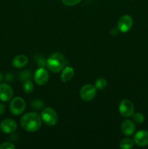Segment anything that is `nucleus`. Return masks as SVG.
<instances>
[{"mask_svg":"<svg viewBox=\"0 0 148 149\" xmlns=\"http://www.w3.org/2000/svg\"><path fill=\"white\" fill-rule=\"evenodd\" d=\"M20 125L28 132H36L41 126V117L37 113L29 112L22 116Z\"/></svg>","mask_w":148,"mask_h":149,"instance_id":"1","label":"nucleus"},{"mask_svg":"<svg viewBox=\"0 0 148 149\" xmlns=\"http://www.w3.org/2000/svg\"><path fill=\"white\" fill-rule=\"evenodd\" d=\"M65 63L64 55L59 52H55L52 54L46 60V66L52 72L58 73L63 69Z\"/></svg>","mask_w":148,"mask_h":149,"instance_id":"2","label":"nucleus"},{"mask_svg":"<svg viewBox=\"0 0 148 149\" xmlns=\"http://www.w3.org/2000/svg\"><path fill=\"white\" fill-rule=\"evenodd\" d=\"M41 119L48 126H54L57 122V114L52 108H46L44 109L41 114Z\"/></svg>","mask_w":148,"mask_h":149,"instance_id":"3","label":"nucleus"},{"mask_svg":"<svg viewBox=\"0 0 148 149\" xmlns=\"http://www.w3.org/2000/svg\"><path fill=\"white\" fill-rule=\"evenodd\" d=\"M25 109H26V102L22 97H15L10 103V110L13 115L18 116L24 111Z\"/></svg>","mask_w":148,"mask_h":149,"instance_id":"4","label":"nucleus"},{"mask_svg":"<svg viewBox=\"0 0 148 149\" xmlns=\"http://www.w3.org/2000/svg\"><path fill=\"white\" fill-rule=\"evenodd\" d=\"M97 88L92 84H86L80 90V97L85 101H90L95 97Z\"/></svg>","mask_w":148,"mask_h":149,"instance_id":"5","label":"nucleus"},{"mask_svg":"<svg viewBox=\"0 0 148 149\" xmlns=\"http://www.w3.org/2000/svg\"><path fill=\"white\" fill-rule=\"evenodd\" d=\"M119 112L123 117H129L134 112V106L129 100H123L119 104Z\"/></svg>","mask_w":148,"mask_h":149,"instance_id":"6","label":"nucleus"},{"mask_svg":"<svg viewBox=\"0 0 148 149\" xmlns=\"http://www.w3.org/2000/svg\"><path fill=\"white\" fill-rule=\"evenodd\" d=\"M133 26V19L128 15H123L118 20V29L123 33H126L131 29Z\"/></svg>","mask_w":148,"mask_h":149,"instance_id":"7","label":"nucleus"},{"mask_svg":"<svg viewBox=\"0 0 148 149\" xmlns=\"http://www.w3.org/2000/svg\"><path fill=\"white\" fill-rule=\"evenodd\" d=\"M48 79H49V73L44 68H39L35 72V82L39 85H44L48 81Z\"/></svg>","mask_w":148,"mask_h":149,"instance_id":"8","label":"nucleus"},{"mask_svg":"<svg viewBox=\"0 0 148 149\" xmlns=\"http://www.w3.org/2000/svg\"><path fill=\"white\" fill-rule=\"evenodd\" d=\"M13 97V90L7 84H0V100L9 101Z\"/></svg>","mask_w":148,"mask_h":149,"instance_id":"9","label":"nucleus"},{"mask_svg":"<svg viewBox=\"0 0 148 149\" xmlns=\"http://www.w3.org/2000/svg\"><path fill=\"white\" fill-rule=\"evenodd\" d=\"M0 128L4 133H12L17 129V123L15 121L11 119H7L3 120L0 124Z\"/></svg>","mask_w":148,"mask_h":149,"instance_id":"10","label":"nucleus"},{"mask_svg":"<svg viewBox=\"0 0 148 149\" xmlns=\"http://www.w3.org/2000/svg\"><path fill=\"white\" fill-rule=\"evenodd\" d=\"M133 141L139 146H146L148 145V132L147 130H139L133 136Z\"/></svg>","mask_w":148,"mask_h":149,"instance_id":"11","label":"nucleus"},{"mask_svg":"<svg viewBox=\"0 0 148 149\" xmlns=\"http://www.w3.org/2000/svg\"><path fill=\"white\" fill-rule=\"evenodd\" d=\"M120 128H121L122 132L125 135L130 136V135L133 134L135 129H136V127H135L134 123L131 120H125L121 124Z\"/></svg>","mask_w":148,"mask_h":149,"instance_id":"12","label":"nucleus"},{"mask_svg":"<svg viewBox=\"0 0 148 149\" xmlns=\"http://www.w3.org/2000/svg\"><path fill=\"white\" fill-rule=\"evenodd\" d=\"M28 62V59L27 57L24 55H19L15 57L12 60V65L15 68H20L26 65V64Z\"/></svg>","mask_w":148,"mask_h":149,"instance_id":"13","label":"nucleus"},{"mask_svg":"<svg viewBox=\"0 0 148 149\" xmlns=\"http://www.w3.org/2000/svg\"><path fill=\"white\" fill-rule=\"evenodd\" d=\"M73 68L71 66H66L62 70V73L61 74V79L64 82H67V81H69L73 78Z\"/></svg>","mask_w":148,"mask_h":149,"instance_id":"14","label":"nucleus"},{"mask_svg":"<svg viewBox=\"0 0 148 149\" xmlns=\"http://www.w3.org/2000/svg\"><path fill=\"white\" fill-rule=\"evenodd\" d=\"M133 146V142L130 138H124L120 143V147L123 149L131 148Z\"/></svg>","mask_w":148,"mask_h":149,"instance_id":"15","label":"nucleus"},{"mask_svg":"<svg viewBox=\"0 0 148 149\" xmlns=\"http://www.w3.org/2000/svg\"><path fill=\"white\" fill-rule=\"evenodd\" d=\"M107 81L104 78H99L95 81V87L97 90H102L107 87Z\"/></svg>","mask_w":148,"mask_h":149,"instance_id":"16","label":"nucleus"},{"mask_svg":"<svg viewBox=\"0 0 148 149\" xmlns=\"http://www.w3.org/2000/svg\"><path fill=\"white\" fill-rule=\"evenodd\" d=\"M23 91L26 93H31L33 92L34 87H33V84L32 83L31 81L30 80H27V81H24V84L23 86Z\"/></svg>","mask_w":148,"mask_h":149,"instance_id":"17","label":"nucleus"},{"mask_svg":"<svg viewBox=\"0 0 148 149\" xmlns=\"http://www.w3.org/2000/svg\"><path fill=\"white\" fill-rule=\"evenodd\" d=\"M30 77H31V72L30 70H24L20 74V79L22 81L30 80Z\"/></svg>","mask_w":148,"mask_h":149,"instance_id":"18","label":"nucleus"},{"mask_svg":"<svg viewBox=\"0 0 148 149\" xmlns=\"http://www.w3.org/2000/svg\"><path fill=\"white\" fill-rule=\"evenodd\" d=\"M132 117H133V120L137 124H142L145 121V116H144V115L142 113H139V112L138 113H133Z\"/></svg>","mask_w":148,"mask_h":149,"instance_id":"19","label":"nucleus"},{"mask_svg":"<svg viewBox=\"0 0 148 149\" xmlns=\"http://www.w3.org/2000/svg\"><path fill=\"white\" fill-rule=\"evenodd\" d=\"M31 107L35 110H41L44 108V103L41 100H34L31 102Z\"/></svg>","mask_w":148,"mask_h":149,"instance_id":"20","label":"nucleus"},{"mask_svg":"<svg viewBox=\"0 0 148 149\" xmlns=\"http://www.w3.org/2000/svg\"><path fill=\"white\" fill-rule=\"evenodd\" d=\"M81 0H62V3L67 6H73L78 4Z\"/></svg>","mask_w":148,"mask_h":149,"instance_id":"21","label":"nucleus"},{"mask_svg":"<svg viewBox=\"0 0 148 149\" xmlns=\"http://www.w3.org/2000/svg\"><path fill=\"white\" fill-rule=\"evenodd\" d=\"M36 62H37L38 65H39L40 68H44L45 65H46V61L41 56H38L37 58H36Z\"/></svg>","mask_w":148,"mask_h":149,"instance_id":"22","label":"nucleus"},{"mask_svg":"<svg viewBox=\"0 0 148 149\" xmlns=\"http://www.w3.org/2000/svg\"><path fill=\"white\" fill-rule=\"evenodd\" d=\"M15 146L10 142H5L0 146V149H14Z\"/></svg>","mask_w":148,"mask_h":149,"instance_id":"23","label":"nucleus"},{"mask_svg":"<svg viewBox=\"0 0 148 149\" xmlns=\"http://www.w3.org/2000/svg\"><path fill=\"white\" fill-rule=\"evenodd\" d=\"M6 111V106H4V104L0 103V116L2 114H4V113Z\"/></svg>","mask_w":148,"mask_h":149,"instance_id":"24","label":"nucleus"},{"mask_svg":"<svg viewBox=\"0 0 148 149\" xmlns=\"http://www.w3.org/2000/svg\"><path fill=\"white\" fill-rule=\"evenodd\" d=\"M5 77H6V80H7V81H12V79H13L12 75V74H7V75H6Z\"/></svg>","mask_w":148,"mask_h":149,"instance_id":"25","label":"nucleus"},{"mask_svg":"<svg viewBox=\"0 0 148 149\" xmlns=\"http://www.w3.org/2000/svg\"><path fill=\"white\" fill-rule=\"evenodd\" d=\"M2 80H3V74H2V73L0 71V82H1Z\"/></svg>","mask_w":148,"mask_h":149,"instance_id":"26","label":"nucleus"}]
</instances>
